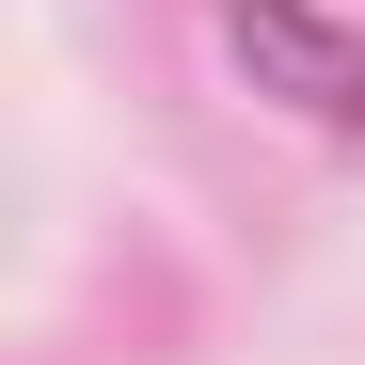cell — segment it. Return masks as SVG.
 I'll return each mask as SVG.
<instances>
[{"instance_id":"obj_1","label":"cell","mask_w":365,"mask_h":365,"mask_svg":"<svg viewBox=\"0 0 365 365\" xmlns=\"http://www.w3.org/2000/svg\"><path fill=\"white\" fill-rule=\"evenodd\" d=\"M222 48H238V80L286 96L302 128H349L365 143V32L318 16V0H222Z\"/></svg>"}]
</instances>
